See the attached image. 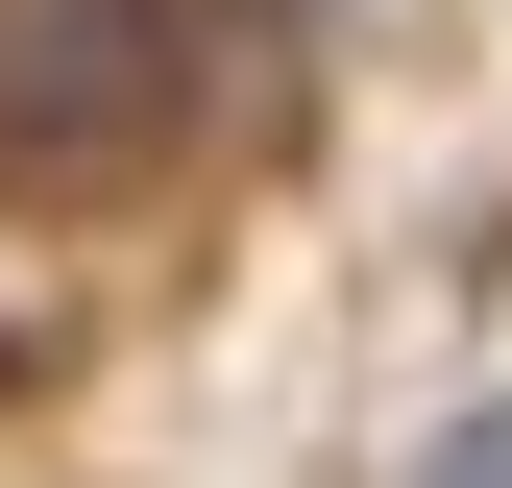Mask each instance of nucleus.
I'll use <instances>...</instances> for the list:
<instances>
[{"mask_svg":"<svg viewBox=\"0 0 512 488\" xmlns=\"http://www.w3.org/2000/svg\"><path fill=\"white\" fill-rule=\"evenodd\" d=\"M220 0H0V147L25 171H122L171 98H196Z\"/></svg>","mask_w":512,"mask_h":488,"instance_id":"obj_1","label":"nucleus"}]
</instances>
